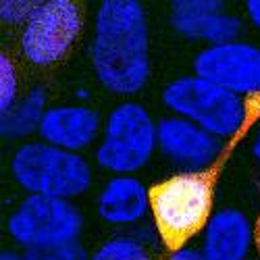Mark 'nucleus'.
<instances>
[{
    "label": "nucleus",
    "instance_id": "f257e3e1",
    "mask_svg": "<svg viewBox=\"0 0 260 260\" xmlns=\"http://www.w3.org/2000/svg\"><path fill=\"white\" fill-rule=\"evenodd\" d=\"M90 64L100 88L123 100L140 94L152 75L148 11L138 0L98 5L90 38Z\"/></svg>",
    "mask_w": 260,
    "mask_h": 260
},
{
    "label": "nucleus",
    "instance_id": "f03ea898",
    "mask_svg": "<svg viewBox=\"0 0 260 260\" xmlns=\"http://www.w3.org/2000/svg\"><path fill=\"white\" fill-rule=\"evenodd\" d=\"M169 115L196 123L223 142H235L260 119V96L246 100L196 73L171 79L160 94Z\"/></svg>",
    "mask_w": 260,
    "mask_h": 260
},
{
    "label": "nucleus",
    "instance_id": "7ed1b4c3",
    "mask_svg": "<svg viewBox=\"0 0 260 260\" xmlns=\"http://www.w3.org/2000/svg\"><path fill=\"white\" fill-rule=\"evenodd\" d=\"M221 165L200 173H173L150 187V216L162 248L177 250L202 233L214 212V183Z\"/></svg>",
    "mask_w": 260,
    "mask_h": 260
},
{
    "label": "nucleus",
    "instance_id": "20e7f679",
    "mask_svg": "<svg viewBox=\"0 0 260 260\" xmlns=\"http://www.w3.org/2000/svg\"><path fill=\"white\" fill-rule=\"evenodd\" d=\"M9 173L25 196L77 200L94 185V167L88 156L42 140L19 144L11 154Z\"/></svg>",
    "mask_w": 260,
    "mask_h": 260
},
{
    "label": "nucleus",
    "instance_id": "39448f33",
    "mask_svg": "<svg viewBox=\"0 0 260 260\" xmlns=\"http://www.w3.org/2000/svg\"><path fill=\"white\" fill-rule=\"evenodd\" d=\"M158 152V121L138 100L117 102L104 117L94 162L108 175H138Z\"/></svg>",
    "mask_w": 260,
    "mask_h": 260
},
{
    "label": "nucleus",
    "instance_id": "423d86ee",
    "mask_svg": "<svg viewBox=\"0 0 260 260\" xmlns=\"http://www.w3.org/2000/svg\"><path fill=\"white\" fill-rule=\"evenodd\" d=\"M7 233L23 252H48L79 244L83 214L73 200L23 196L7 216Z\"/></svg>",
    "mask_w": 260,
    "mask_h": 260
},
{
    "label": "nucleus",
    "instance_id": "0eeeda50",
    "mask_svg": "<svg viewBox=\"0 0 260 260\" xmlns=\"http://www.w3.org/2000/svg\"><path fill=\"white\" fill-rule=\"evenodd\" d=\"M83 31V11L71 0L38 3L19 29V52L34 67H54L73 50Z\"/></svg>",
    "mask_w": 260,
    "mask_h": 260
},
{
    "label": "nucleus",
    "instance_id": "6e6552de",
    "mask_svg": "<svg viewBox=\"0 0 260 260\" xmlns=\"http://www.w3.org/2000/svg\"><path fill=\"white\" fill-rule=\"evenodd\" d=\"M191 73L246 100L260 96V46L248 40L202 46L191 60Z\"/></svg>",
    "mask_w": 260,
    "mask_h": 260
},
{
    "label": "nucleus",
    "instance_id": "1a4fd4ad",
    "mask_svg": "<svg viewBox=\"0 0 260 260\" xmlns=\"http://www.w3.org/2000/svg\"><path fill=\"white\" fill-rule=\"evenodd\" d=\"M227 142L187 119L167 115L158 119V154L177 173H200L221 165Z\"/></svg>",
    "mask_w": 260,
    "mask_h": 260
},
{
    "label": "nucleus",
    "instance_id": "9d476101",
    "mask_svg": "<svg viewBox=\"0 0 260 260\" xmlns=\"http://www.w3.org/2000/svg\"><path fill=\"white\" fill-rule=\"evenodd\" d=\"M169 25L179 38L204 46L240 40L244 19L221 0H175L169 7Z\"/></svg>",
    "mask_w": 260,
    "mask_h": 260
},
{
    "label": "nucleus",
    "instance_id": "9b49d317",
    "mask_svg": "<svg viewBox=\"0 0 260 260\" xmlns=\"http://www.w3.org/2000/svg\"><path fill=\"white\" fill-rule=\"evenodd\" d=\"M104 119L92 104L85 102H62L50 104L42 117L38 140L50 146L83 154L96 148L102 136Z\"/></svg>",
    "mask_w": 260,
    "mask_h": 260
},
{
    "label": "nucleus",
    "instance_id": "f8f14e48",
    "mask_svg": "<svg viewBox=\"0 0 260 260\" xmlns=\"http://www.w3.org/2000/svg\"><path fill=\"white\" fill-rule=\"evenodd\" d=\"M94 208L104 225L132 231L150 216V187L138 175H111L98 189Z\"/></svg>",
    "mask_w": 260,
    "mask_h": 260
},
{
    "label": "nucleus",
    "instance_id": "ddd939ff",
    "mask_svg": "<svg viewBox=\"0 0 260 260\" xmlns=\"http://www.w3.org/2000/svg\"><path fill=\"white\" fill-rule=\"evenodd\" d=\"M254 250V221L237 206L216 208L200 233L204 260H250Z\"/></svg>",
    "mask_w": 260,
    "mask_h": 260
},
{
    "label": "nucleus",
    "instance_id": "4468645a",
    "mask_svg": "<svg viewBox=\"0 0 260 260\" xmlns=\"http://www.w3.org/2000/svg\"><path fill=\"white\" fill-rule=\"evenodd\" d=\"M48 106L50 104L44 88H40V85L29 88L11 111L0 115V134H3V138L19 144L29 142V138L38 134L42 117H44Z\"/></svg>",
    "mask_w": 260,
    "mask_h": 260
},
{
    "label": "nucleus",
    "instance_id": "2eb2a0df",
    "mask_svg": "<svg viewBox=\"0 0 260 260\" xmlns=\"http://www.w3.org/2000/svg\"><path fill=\"white\" fill-rule=\"evenodd\" d=\"M156 244H160V237L154 225H140L132 231H119L106 237L88 254V260H156Z\"/></svg>",
    "mask_w": 260,
    "mask_h": 260
},
{
    "label": "nucleus",
    "instance_id": "dca6fc26",
    "mask_svg": "<svg viewBox=\"0 0 260 260\" xmlns=\"http://www.w3.org/2000/svg\"><path fill=\"white\" fill-rule=\"evenodd\" d=\"M21 96L23 94H21V79L17 64L9 52H3L0 54V115L11 111Z\"/></svg>",
    "mask_w": 260,
    "mask_h": 260
},
{
    "label": "nucleus",
    "instance_id": "f3484780",
    "mask_svg": "<svg viewBox=\"0 0 260 260\" xmlns=\"http://www.w3.org/2000/svg\"><path fill=\"white\" fill-rule=\"evenodd\" d=\"M38 3L34 0H3L0 3V21L9 27H23L36 11Z\"/></svg>",
    "mask_w": 260,
    "mask_h": 260
},
{
    "label": "nucleus",
    "instance_id": "a211bd4d",
    "mask_svg": "<svg viewBox=\"0 0 260 260\" xmlns=\"http://www.w3.org/2000/svg\"><path fill=\"white\" fill-rule=\"evenodd\" d=\"M36 260H88V254L79 244H71L48 252H38Z\"/></svg>",
    "mask_w": 260,
    "mask_h": 260
},
{
    "label": "nucleus",
    "instance_id": "6ab92c4d",
    "mask_svg": "<svg viewBox=\"0 0 260 260\" xmlns=\"http://www.w3.org/2000/svg\"><path fill=\"white\" fill-rule=\"evenodd\" d=\"M165 260H204V256H202L200 248L191 246V244H185V246H181L177 250H171Z\"/></svg>",
    "mask_w": 260,
    "mask_h": 260
},
{
    "label": "nucleus",
    "instance_id": "aec40b11",
    "mask_svg": "<svg viewBox=\"0 0 260 260\" xmlns=\"http://www.w3.org/2000/svg\"><path fill=\"white\" fill-rule=\"evenodd\" d=\"M244 17L256 31H260V0H248L244 5Z\"/></svg>",
    "mask_w": 260,
    "mask_h": 260
},
{
    "label": "nucleus",
    "instance_id": "412c9836",
    "mask_svg": "<svg viewBox=\"0 0 260 260\" xmlns=\"http://www.w3.org/2000/svg\"><path fill=\"white\" fill-rule=\"evenodd\" d=\"M0 260H36L34 252H23L19 248H9L0 254Z\"/></svg>",
    "mask_w": 260,
    "mask_h": 260
},
{
    "label": "nucleus",
    "instance_id": "4be33fe9",
    "mask_svg": "<svg viewBox=\"0 0 260 260\" xmlns=\"http://www.w3.org/2000/svg\"><path fill=\"white\" fill-rule=\"evenodd\" d=\"M252 156H254V160L260 165V119L256 121L254 138H252Z\"/></svg>",
    "mask_w": 260,
    "mask_h": 260
},
{
    "label": "nucleus",
    "instance_id": "5701e85b",
    "mask_svg": "<svg viewBox=\"0 0 260 260\" xmlns=\"http://www.w3.org/2000/svg\"><path fill=\"white\" fill-rule=\"evenodd\" d=\"M254 250L260 256V208H258L256 219H254Z\"/></svg>",
    "mask_w": 260,
    "mask_h": 260
}]
</instances>
